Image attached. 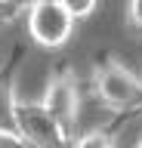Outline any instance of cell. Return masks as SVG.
<instances>
[{"instance_id": "6da1fadb", "label": "cell", "mask_w": 142, "mask_h": 148, "mask_svg": "<svg viewBox=\"0 0 142 148\" xmlns=\"http://www.w3.org/2000/svg\"><path fill=\"white\" fill-rule=\"evenodd\" d=\"M16 133L31 148H71L68 127L59 123L56 114H49L43 102H31V99L16 102Z\"/></svg>"}, {"instance_id": "7a4b0ae2", "label": "cell", "mask_w": 142, "mask_h": 148, "mask_svg": "<svg viewBox=\"0 0 142 148\" xmlns=\"http://www.w3.org/2000/svg\"><path fill=\"white\" fill-rule=\"evenodd\" d=\"M93 86L102 105L111 111H127L142 102V80L114 59H105L102 65H96Z\"/></svg>"}, {"instance_id": "3957f363", "label": "cell", "mask_w": 142, "mask_h": 148, "mask_svg": "<svg viewBox=\"0 0 142 148\" xmlns=\"http://www.w3.org/2000/svg\"><path fill=\"white\" fill-rule=\"evenodd\" d=\"M74 31V18L62 3H31L28 6V34L40 46H65Z\"/></svg>"}, {"instance_id": "277c9868", "label": "cell", "mask_w": 142, "mask_h": 148, "mask_svg": "<svg viewBox=\"0 0 142 148\" xmlns=\"http://www.w3.org/2000/svg\"><path fill=\"white\" fill-rule=\"evenodd\" d=\"M43 105L49 108V114H56L62 127H74L77 123V108H80V96H77V83H74V74H56L53 80L47 83L43 90Z\"/></svg>"}, {"instance_id": "5b68a950", "label": "cell", "mask_w": 142, "mask_h": 148, "mask_svg": "<svg viewBox=\"0 0 142 148\" xmlns=\"http://www.w3.org/2000/svg\"><path fill=\"white\" fill-rule=\"evenodd\" d=\"M16 90H12V80L0 77V130H16Z\"/></svg>"}, {"instance_id": "8992f818", "label": "cell", "mask_w": 142, "mask_h": 148, "mask_svg": "<svg viewBox=\"0 0 142 148\" xmlns=\"http://www.w3.org/2000/svg\"><path fill=\"white\" fill-rule=\"evenodd\" d=\"M71 148H111V136H108V133H102V130H93V133L80 136Z\"/></svg>"}, {"instance_id": "52a82bcc", "label": "cell", "mask_w": 142, "mask_h": 148, "mask_svg": "<svg viewBox=\"0 0 142 148\" xmlns=\"http://www.w3.org/2000/svg\"><path fill=\"white\" fill-rule=\"evenodd\" d=\"M96 3L99 0H62V6L71 12V18H86V16H93V9H96Z\"/></svg>"}, {"instance_id": "ba28073f", "label": "cell", "mask_w": 142, "mask_h": 148, "mask_svg": "<svg viewBox=\"0 0 142 148\" xmlns=\"http://www.w3.org/2000/svg\"><path fill=\"white\" fill-rule=\"evenodd\" d=\"M0 148H31L16 130H0Z\"/></svg>"}, {"instance_id": "9c48e42d", "label": "cell", "mask_w": 142, "mask_h": 148, "mask_svg": "<svg viewBox=\"0 0 142 148\" xmlns=\"http://www.w3.org/2000/svg\"><path fill=\"white\" fill-rule=\"evenodd\" d=\"M130 22L142 28V0H130Z\"/></svg>"}, {"instance_id": "30bf717a", "label": "cell", "mask_w": 142, "mask_h": 148, "mask_svg": "<svg viewBox=\"0 0 142 148\" xmlns=\"http://www.w3.org/2000/svg\"><path fill=\"white\" fill-rule=\"evenodd\" d=\"M16 3H19V0H0V22L16 12Z\"/></svg>"}, {"instance_id": "8fae6325", "label": "cell", "mask_w": 142, "mask_h": 148, "mask_svg": "<svg viewBox=\"0 0 142 148\" xmlns=\"http://www.w3.org/2000/svg\"><path fill=\"white\" fill-rule=\"evenodd\" d=\"M31 3H62V0H28V6Z\"/></svg>"}, {"instance_id": "7c38bea8", "label": "cell", "mask_w": 142, "mask_h": 148, "mask_svg": "<svg viewBox=\"0 0 142 148\" xmlns=\"http://www.w3.org/2000/svg\"><path fill=\"white\" fill-rule=\"evenodd\" d=\"M136 148H142V139H139V145H136Z\"/></svg>"}]
</instances>
